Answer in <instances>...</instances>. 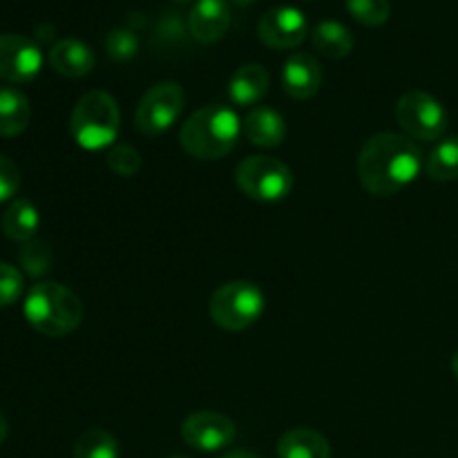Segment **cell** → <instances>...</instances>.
I'll return each instance as SVG.
<instances>
[{
    "label": "cell",
    "instance_id": "8fae6325",
    "mask_svg": "<svg viewBox=\"0 0 458 458\" xmlns=\"http://www.w3.org/2000/svg\"><path fill=\"white\" fill-rule=\"evenodd\" d=\"M307 16L293 4L271 7L258 22V36L273 49H293L307 38Z\"/></svg>",
    "mask_w": 458,
    "mask_h": 458
},
{
    "label": "cell",
    "instance_id": "4dcf8cb0",
    "mask_svg": "<svg viewBox=\"0 0 458 458\" xmlns=\"http://www.w3.org/2000/svg\"><path fill=\"white\" fill-rule=\"evenodd\" d=\"M452 374H454V378L458 380V352L454 353V358H452Z\"/></svg>",
    "mask_w": 458,
    "mask_h": 458
},
{
    "label": "cell",
    "instance_id": "e0dca14e",
    "mask_svg": "<svg viewBox=\"0 0 458 458\" xmlns=\"http://www.w3.org/2000/svg\"><path fill=\"white\" fill-rule=\"evenodd\" d=\"M277 458H331V445L316 429L293 428L277 441Z\"/></svg>",
    "mask_w": 458,
    "mask_h": 458
},
{
    "label": "cell",
    "instance_id": "4fadbf2b",
    "mask_svg": "<svg viewBox=\"0 0 458 458\" xmlns=\"http://www.w3.org/2000/svg\"><path fill=\"white\" fill-rule=\"evenodd\" d=\"M231 27V7L226 0H197L188 13V31L201 45L217 43Z\"/></svg>",
    "mask_w": 458,
    "mask_h": 458
},
{
    "label": "cell",
    "instance_id": "f546056e",
    "mask_svg": "<svg viewBox=\"0 0 458 458\" xmlns=\"http://www.w3.org/2000/svg\"><path fill=\"white\" fill-rule=\"evenodd\" d=\"M222 458H259V456L250 454V452H244V450H237V452H228V454H224Z\"/></svg>",
    "mask_w": 458,
    "mask_h": 458
},
{
    "label": "cell",
    "instance_id": "d6a6232c",
    "mask_svg": "<svg viewBox=\"0 0 458 458\" xmlns=\"http://www.w3.org/2000/svg\"><path fill=\"white\" fill-rule=\"evenodd\" d=\"M170 458H186V456H170Z\"/></svg>",
    "mask_w": 458,
    "mask_h": 458
},
{
    "label": "cell",
    "instance_id": "30bf717a",
    "mask_svg": "<svg viewBox=\"0 0 458 458\" xmlns=\"http://www.w3.org/2000/svg\"><path fill=\"white\" fill-rule=\"evenodd\" d=\"M43 67V52L31 38L21 34H0V79L9 83H30Z\"/></svg>",
    "mask_w": 458,
    "mask_h": 458
},
{
    "label": "cell",
    "instance_id": "9c48e42d",
    "mask_svg": "<svg viewBox=\"0 0 458 458\" xmlns=\"http://www.w3.org/2000/svg\"><path fill=\"white\" fill-rule=\"evenodd\" d=\"M182 438L199 452H217L237 438V425L219 411H195L182 423Z\"/></svg>",
    "mask_w": 458,
    "mask_h": 458
},
{
    "label": "cell",
    "instance_id": "7c38bea8",
    "mask_svg": "<svg viewBox=\"0 0 458 458\" xmlns=\"http://www.w3.org/2000/svg\"><path fill=\"white\" fill-rule=\"evenodd\" d=\"M282 85L284 92L295 101H307L318 94L322 85V67L316 56L307 52H295L282 65Z\"/></svg>",
    "mask_w": 458,
    "mask_h": 458
},
{
    "label": "cell",
    "instance_id": "7a4b0ae2",
    "mask_svg": "<svg viewBox=\"0 0 458 458\" xmlns=\"http://www.w3.org/2000/svg\"><path fill=\"white\" fill-rule=\"evenodd\" d=\"M242 121L231 107L204 106L188 116L179 132V143L191 157L199 161L224 159L237 146Z\"/></svg>",
    "mask_w": 458,
    "mask_h": 458
},
{
    "label": "cell",
    "instance_id": "44dd1931",
    "mask_svg": "<svg viewBox=\"0 0 458 458\" xmlns=\"http://www.w3.org/2000/svg\"><path fill=\"white\" fill-rule=\"evenodd\" d=\"M425 173L434 182H454L458 179V137H447L429 152Z\"/></svg>",
    "mask_w": 458,
    "mask_h": 458
},
{
    "label": "cell",
    "instance_id": "603a6c76",
    "mask_svg": "<svg viewBox=\"0 0 458 458\" xmlns=\"http://www.w3.org/2000/svg\"><path fill=\"white\" fill-rule=\"evenodd\" d=\"M18 262H21L22 271L31 277H43L45 273L52 268L54 255L47 242L31 240L22 244L21 253H18Z\"/></svg>",
    "mask_w": 458,
    "mask_h": 458
},
{
    "label": "cell",
    "instance_id": "3957f363",
    "mask_svg": "<svg viewBox=\"0 0 458 458\" xmlns=\"http://www.w3.org/2000/svg\"><path fill=\"white\" fill-rule=\"evenodd\" d=\"M22 313L38 334L63 338L79 329L83 320V304L67 286L58 282H38L27 293Z\"/></svg>",
    "mask_w": 458,
    "mask_h": 458
},
{
    "label": "cell",
    "instance_id": "83f0119b",
    "mask_svg": "<svg viewBox=\"0 0 458 458\" xmlns=\"http://www.w3.org/2000/svg\"><path fill=\"white\" fill-rule=\"evenodd\" d=\"M18 188H21V170L12 159L0 155V204L12 199Z\"/></svg>",
    "mask_w": 458,
    "mask_h": 458
},
{
    "label": "cell",
    "instance_id": "52a82bcc",
    "mask_svg": "<svg viewBox=\"0 0 458 458\" xmlns=\"http://www.w3.org/2000/svg\"><path fill=\"white\" fill-rule=\"evenodd\" d=\"M396 121L416 141H438L447 130L445 107L423 89H410L398 98Z\"/></svg>",
    "mask_w": 458,
    "mask_h": 458
},
{
    "label": "cell",
    "instance_id": "6da1fadb",
    "mask_svg": "<svg viewBox=\"0 0 458 458\" xmlns=\"http://www.w3.org/2000/svg\"><path fill=\"white\" fill-rule=\"evenodd\" d=\"M425 168L423 150L407 134L378 132L358 155V177L374 197H392L414 183Z\"/></svg>",
    "mask_w": 458,
    "mask_h": 458
},
{
    "label": "cell",
    "instance_id": "9a60e30c",
    "mask_svg": "<svg viewBox=\"0 0 458 458\" xmlns=\"http://www.w3.org/2000/svg\"><path fill=\"white\" fill-rule=\"evenodd\" d=\"M242 128L249 141L258 148H280L286 139L284 116L267 106L250 107Z\"/></svg>",
    "mask_w": 458,
    "mask_h": 458
},
{
    "label": "cell",
    "instance_id": "5bb4252c",
    "mask_svg": "<svg viewBox=\"0 0 458 458\" xmlns=\"http://www.w3.org/2000/svg\"><path fill=\"white\" fill-rule=\"evenodd\" d=\"M49 63L54 70L67 79H81L88 76L97 65L94 49L79 38H63L49 49Z\"/></svg>",
    "mask_w": 458,
    "mask_h": 458
},
{
    "label": "cell",
    "instance_id": "cb8c5ba5",
    "mask_svg": "<svg viewBox=\"0 0 458 458\" xmlns=\"http://www.w3.org/2000/svg\"><path fill=\"white\" fill-rule=\"evenodd\" d=\"M106 52L112 61L125 63L132 61L139 52V36L132 27L121 25L110 30V34L106 36Z\"/></svg>",
    "mask_w": 458,
    "mask_h": 458
},
{
    "label": "cell",
    "instance_id": "d4e9b609",
    "mask_svg": "<svg viewBox=\"0 0 458 458\" xmlns=\"http://www.w3.org/2000/svg\"><path fill=\"white\" fill-rule=\"evenodd\" d=\"M349 13L356 18L360 25L378 27L387 22L389 13H392V4L389 0H347Z\"/></svg>",
    "mask_w": 458,
    "mask_h": 458
},
{
    "label": "cell",
    "instance_id": "2e32d148",
    "mask_svg": "<svg viewBox=\"0 0 458 458\" xmlns=\"http://www.w3.org/2000/svg\"><path fill=\"white\" fill-rule=\"evenodd\" d=\"M268 88H271V74L267 67L259 63H246V65L237 67L235 74L228 81V97L235 106L255 107L267 97Z\"/></svg>",
    "mask_w": 458,
    "mask_h": 458
},
{
    "label": "cell",
    "instance_id": "d6986e66",
    "mask_svg": "<svg viewBox=\"0 0 458 458\" xmlns=\"http://www.w3.org/2000/svg\"><path fill=\"white\" fill-rule=\"evenodd\" d=\"M31 119L30 98L16 88H0V137H18Z\"/></svg>",
    "mask_w": 458,
    "mask_h": 458
},
{
    "label": "cell",
    "instance_id": "ffe728a7",
    "mask_svg": "<svg viewBox=\"0 0 458 458\" xmlns=\"http://www.w3.org/2000/svg\"><path fill=\"white\" fill-rule=\"evenodd\" d=\"M0 224H3V233L9 240L27 244V242L36 240V233H38V208H36L30 199H16L9 204L7 210H4L3 222Z\"/></svg>",
    "mask_w": 458,
    "mask_h": 458
},
{
    "label": "cell",
    "instance_id": "8992f818",
    "mask_svg": "<svg viewBox=\"0 0 458 458\" xmlns=\"http://www.w3.org/2000/svg\"><path fill=\"white\" fill-rule=\"evenodd\" d=\"M235 182L250 199L262 201V204H277L289 197L293 188V174L284 161L276 157L255 155L237 165Z\"/></svg>",
    "mask_w": 458,
    "mask_h": 458
},
{
    "label": "cell",
    "instance_id": "7402d4cb",
    "mask_svg": "<svg viewBox=\"0 0 458 458\" xmlns=\"http://www.w3.org/2000/svg\"><path fill=\"white\" fill-rule=\"evenodd\" d=\"M74 458H121L119 441L106 429H88L81 434L72 450Z\"/></svg>",
    "mask_w": 458,
    "mask_h": 458
},
{
    "label": "cell",
    "instance_id": "4316f807",
    "mask_svg": "<svg viewBox=\"0 0 458 458\" xmlns=\"http://www.w3.org/2000/svg\"><path fill=\"white\" fill-rule=\"evenodd\" d=\"M22 289H25L22 273L16 267L0 262V307H12L13 302H18Z\"/></svg>",
    "mask_w": 458,
    "mask_h": 458
},
{
    "label": "cell",
    "instance_id": "ac0fdd59",
    "mask_svg": "<svg viewBox=\"0 0 458 458\" xmlns=\"http://www.w3.org/2000/svg\"><path fill=\"white\" fill-rule=\"evenodd\" d=\"M311 43L316 52H320L325 58L338 61L352 54L353 49V34L347 25L340 21H322L313 27Z\"/></svg>",
    "mask_w": 458,
    "mask_h": 458
},
{
    "label": "cell",
    "instance_id": "5b68a950",
    "mask_svg": "<svg viewBox=\"0 0 458 458\" xmlns=\"http://www.w3.org/2000/svg\"><path fill=\"white\" fill-rule=\"evenodd\" d=\"M267 295L255 282L233 280L219 286L208 302L210 320L224 331H244L262 318Z\"/></svg>",
    "mask_w": 458,
    "mask_h": 458
},
{
    "label": "cell",
    "instance_id": "f1b7e54d",
    "mask_svg": "<svg viewBox=\"0 0 458 458\" xmlns=\"http://www.w3.org/2000/svg\"><path fill=\"white\" fill-rule=\"evenodd\" d=\"M7 434H9V423H7V419H4L3 411H0V443L7 438Z\"/></svg>",
    "mask_w": 458,
    "mask_h": 458
},
{
    "label": "cell",
    "instance_id": "ba28073f",
    "mask_svg": "<svg viewBox=\"0 0 458 458\" xmlns=\"http://www.w3.org/2000/svg\"><path fill=\"white\" fill-rule=\"evenodd\" d=\"M186 106V94L179 83H157L148 89L134 112V128L143 137H159L168 132L174 121L182 116Z\"/></svg>",
    "mask_w": 458,
    "mask_h": 458
},
{
    "label": "cell",
    "instance_id": "1f68e13d",
    "mask_svg": "<svg viewBox=\"0 0 458 458\" xmlns=\"http://www.w3.org/2000/svg\"><path fill=\"white\" fill-rule=\"evenodd\" d=\"M235 3H240V4H246V3H253V0H235Z\"/></svg>",
    "mask_w": 458,
    "mask_h": 458
},
{
    "label": "cell",
    "instance_id": "277c9868",
    "mask_svg": "<svg viewBox=\"0 0 458 458\" xmlns=\"http://www.w3.org/2000/svg\"><path fill=\"white\" fill-rule=\"evenodd\" d=\"M121 130V112L106 89L85 92L70 116V132L83 150L97 152L114 146Z\"/></svg>",
    "mask_w": 458,
    "mask_h": 458
},
{
    "label": "cell",
    "instance_id": "484cf974",
    "mask_svg": "<svg viewBox=\"0 0 458 458\" xmlns=\"http://www.w3.org/2000/svg\"><path fill=\"white\" fill-rule=\"evenodd\" d=\"M106 164L119 177H134L141 170V155L137 148L128 146V143H116L107 150Z\"/></svg>",
    "mask_w": 458,
    "mask_h": 458
}]
</instances>
